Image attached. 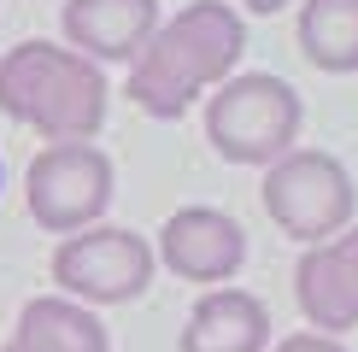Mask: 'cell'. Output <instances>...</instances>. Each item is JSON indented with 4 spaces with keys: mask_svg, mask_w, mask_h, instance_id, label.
Listing matches in <instances>:
<instances>
[{
    "mask_svg": "<svg viewBox=\"0 0 358 352\" xmlns=\"http://www.w3.org/2000/svg\"><path fill=\"white\" fill-rule=\"evenodd\" d=\"M294 300H300L311 335L335 341V335L358 329V229L306 247L294 264Z\"/></svg>",
    "mask_w": 358,
    "mask_h": 352,
    "instance_id": "8",
    "label": "cell"
},
{
    "mask_svg": "<svg viewBox=\"0 0 358 352\" xmlns=\"http://www.w3.org/2000/svg\"><path fill=\"white\" fill-rule=\"evenodd\" d=\"M271 352H347L341 341H329V335H311V329H300V335H288V341H276Z\"/></svg>",
    "mask_w": 358,
    "mask_h": 352,
    "instance_id": "13",
    "label": "cell"
},
{
    "mask_svg": "<svg viewBox=\"0 0 358 352\" xmlns=\"http://www.w3.org/2000/svg\"><path fill=\"white\" fill-rule=\"evenodd\" d=\"M271 311L247 288H206L182 323V352H264Z\"/></svg>",
    "mask_w": 358,
    "mask_h": 352,
    "instance_id": "10",
    "label": "cell"
},
{
    "mask_svg": "<svg viewBox=\"0 0 358 352\" xmlns=\"http://www.w3.org/2000/svg\"><path fill=\"white\" fill-rule=\"evenodd\" d=\"M0 188H6V170H0Z\"/></svg>",
    "mask_w": 358,
    "mask_h": 352,
    "instance_id": "15",
    "label": "cell"
},
{
    "mask_svg": "<svg viewBox=\"0 0 358 352\" xmlns=\"http://www.w3.org/2000/svg\"><path fill=\"white\" fill-rule=\"evenodd\" d=\"M300 94L271 71H241L206 94V141L229 165H276L300 141Z\"/></svg>",
    "mask_w": 358,
    "mask_h": 352,
    "instance_id": "3",
    "label": "cell"
},
{
    "mask_svg": "<svg viewBox=\"0 0 358 352\" xmlns=\"http://www.w3.org/2000/svg\"><path fill=\"white\" fill-rule=\"evenodd\" d=\"M300 53L317 71H358V0H300Z\"/></svg>",
    "mask_w": 358,
    "mask_h": 352,
    "instance_id": "12",
    "label": "cell"
},
{
    "mask_svg": "<svg viewBox=\"0 0 358 352\" xmlns=\"http://www.w3.org/2000/svg\"><path fill=\"white\" fill-rule=\"evenodd\" d=\"M106 71L59 41H18L0 53V112L48 147L94 141L106 129Z\"/></svg>",
    "mask_w": 358,
    "mask_h": 352,
    "instance_id": "2",
    "label": "cell"
},
{
    "mask_svg": "<svg viewBox=\"0 0 358 352\" xmlns=\"http://www.w3.org/2000/svg\"><path fill=\"white\" fill-rule=\"evenodd\" d=\"M247 12H259V18H271V12H282V6H294V0H241Z\"/></svg>",
    "mask_w": 358,
    "mask_h": 352,
    "instance_id": "14",
    "label": "cell"
},
{
    "mask_svg": "<svg viewBox=\"0 0 358 352\" xmlns=\"http://www.w3.org/2000/svg\"><path fill=\"white\" fill-rule=\"evenodd\" d=\"M259 194H264L271 223L282 235H294V241H306V247L352 229V212H358V188H352L347 165L335 153H317V147H294L276 165H264Z\"/></svg>",
    "mask_w": 358,
    "mask_h": 352,
    "instance_id": "4",
    "label": "cell"
},
{
    "mask_svg": "<svg viewBox=\"0 0 358 352\" xmlns=\"http://www.w3.org/2000/svg\"><path fill=\"white\" fill-rule=\"evenodd\" d=\"M112 159L94 141H65V147H41L24 170V205L48 235H83L106 217L112 205Z\"/></svg>",
    "mask_w": 358,
    "mask_h": 352,
    "instance_id": "6",
    "label": "cell"
},
{
    "mask_svg": "<svg viewBox=\"0 0 358 352\" xmlns=\"http://www.w3.org/2000/svg\"><path fill=\"white\" fill-rule=\"evenodd\" d=\"M6 346L12 352H112V335L88 305L65 300V293H36V300H24Z\"/></svg>",
    "mask_w": 358,
    "mask_h": 352,
    "instance_id": "11",
    "label": "cell"
},
{
    "mask_svg": "<svg viewBox=\"0 0 358 352\" xmlns=\"http://www.w3.org/2000/svg\"><path fill=\"white\" fill-rule=\"evenodd\" d=\"M241 53H247L241 12L223 6V0H194V6H182L176 18H165L153 29V41L129 65L124 94L147 117L176 124L200 94H212V88H223L235 77Z\"/></svg>",
    "mask_w": 358,
    "mask_h": 352,
    "instance_id": "1",
    "label": "cell"
},
{
    "mask_svg": "<svg viewBox=\"0 0 358 352\" xmlns=\"http://www.w3.org/2000/svg\"><path fill=\"white\" fill-rule=\"evenodd\" d=\"M0 352H12V346H0Z\"/></svg>",
    "mask_w": 358,
    "mask_h": 352,
    "instance_id": "16",
    "label": "cell"
},
{
    "mask_svg": "<svg viewBox=\"0 0 358 352\" xmlns=\"http://www.w3.org/2000/svg\"><path fill=\"white\" fill-rule=\"evenodd\" d=\"M153 258L165 264L171 276L182 282H200V288H229L235 270L247 264V235L229 212L217 205H182L159 223V247Z\"/></svg>",
    "mask_w": 358,
    "mask_h": 352,
    "instance_id": "7",
    "label": "cell"
},
{
    "mask_svg": "<svg viewBox=\"0 0 358 352\" xmlns=\"http://www.w3.org/2000/svg\"><path fill=\"white\" fill-rule=\"evenodd\" d=\"M65 47L88 65H136L159 29V0H65L59 6Z\"/></svg>",
    "mask_w": 358,
    "mask_h": 352,
    "instance_id": "9",
    "label": "cell"
},
{
    "mask_svg": "<svg viewBox=\"0 0 358 352\" xmlns=\"http://www.w3.org/2000/svg\"><path fill=\"white\" fill-rule=\"evenodd\" d=\"M48 270H53V282H59L65 300H77V305L94 311V305L141 300L147 282H153V270H159V258H153V241H147V235L94 223L83 235H65V241L53 247Z\"/></svg>",
    "mask_w": 358,
    "mask_h": 352,
    "instance_id": "5",
    "label": "cell"
}]
</instances>
